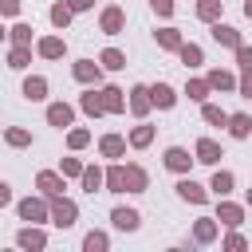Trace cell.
I'll return each mask as SVG.
<instances>
[{
	"instance_id": "cell-27",
	"label": "cell",
	"mask_w": 252,
	"mask_h": 252,
	"mask_svg": "<svg viewBox=\"0 0 252 252\" xmlns=\"http://www.w3.org/2000/svg\"><path fill=\"white\" fill-rule=\"evenodd\" d=\"M150 98H154L158 110H173V106H177V91H173L169 83H154V87H150Z\"/></svg>"
},
{
	"instance_id": "cell-16",
	"label": "cell",
	"mask_w": 252,
	"mask_h": 252,
	"mask_svg": "<svg viewBox=\"0 0 252 252\" xmlns=\"http://www.w3.org/2000/svg\"><path fill=\"white\" fill-rule=\"evenodd\" d=\"M209 28H213V32H209V35H213V43H220V47H228V51H236V47L244 43V39H240V32H236L232 24H220V20H217V24H209Z\"/></svg>"
},
{
	"instance_id": "cell-30",
	"label": "cell",
	"mask_w": 252,
	"mask_h": 252,
	"mask_svg": "<svg viewBox=\"0 0 252 252\" xmlns=\"http://www.w3.org/2000/svg\"><path fill=\"white\" fill-rule=\"evenodd\" d=\"M193 12H197V20H201V24H217V20L224 16V0H197V8H193Z\"/></svg>"
},
{
	"instance_id": "cell-31",
	"label": "cell",
	"mask_w": 252,
	"mask_h": 252,
	"mask_svg": "<svg viewBox=\"0 0 252 252\" xmlns=\"http://www.w3.org/2000/svg\"><path fill=\"white\" fill-rule=\"evenodd\" d=\"M106 193H126V165L122 161L106 165Z\"/></svg>"
},
{
	"instance_id": "cell-39",
	"label": "cell",
	"mask_w": 252,
	"mask_h": 252,
	"mask_svg": "<svg viewBox=\"0 0 252 252\" xmlns=\"http://www.w3.org/2000/svg\"><path fill=\"white\" fill-rule=\"evenodd\" d=\"M110 248V236L102 232V228H91L87 236H83V252H106Z\"/></svg>"
},
{
	"instance_id": "cell-45",
	"label": "cell",
	"mask_w": 252,
	"mask_h": 252,
	"mask_svg": "<svg viewBox=\"0 0 252 252\" xmlns=\"http://www.w3.org/2000/svg\"><path fill=\"white\" fill-rule=\"evenodd\" d=\"M0 20H20V0H0Z\"/></svg>"
},
{
	"instance_id": "cell-17",
	"label": "cell",
	"mask_w": 252,
	"mask_h": 252,
	"mask_svg": "<svg viewBox=\"0 0 252 252\" xmlns=\"http://www.w3.org/2000/svg\"><path fill=\"white\" fill-rule=\"evenodd\" d=\"M98 91H102V106H106V114H126V91H122V87L102 83Z\"/></svg>"
},
{
	"instance_id": "cell-2",
	"label": "cell",
	"mask_w": 252,
	"mask_h": 252,
	"mask_svg": "<svg viewBox=\"0 0 252 252\" xmlns=\"http://www.w3.org/2000/svg\"><path fill=\"white\" fill-rule=\"evenodd\" d=\"M75 220H79V205H75L67 193L51 197V224H55V228H75Z\"/></svg>"
},
{
	"instance_id": "cell-33",
	"label": "cell",
	"mask_w": 252,
	"mask_h": 252,
	"mask_svg": "<svg viewBox=\"0 0 252 252\" xmlns=\"http://www.w3.org/2000/svg\"><path fill=\"white\" fill-rule=\"evenodd\" d=\"M8 39H12V43H20V47H32V43H35V32H32V24L16 20V24L8 28Z\"/></svg>"
},
{
	"instance_id": "cell-24",
	"label": "cell",
	"mask_w": 252,
	"mask_h": 252,
	"mask_svg": "<svg viewBox=\"0 0 252 252\" xmlns=\"http://www.w3.org/2000/svg\"><path fill=\"white\" fill-rule=\"evenodd\" d=\"M47 20H51V28H55V32H67V28H71V20H75V8H71L67 0H55V4H51V12H47Z\"/></svg>"
},
{
	"instance_id": "cell-19",
	"label": "cell",
	"mask_w": 252,
	"mask_h": 252,
	"mask_svg": "<svg viewBox=\"0 0 252 252\" xmlns=\"http://www.w3.org/2000/svg\"><path fill=\"white\" fill-rule=\"evenodd\" d=\"M79 185H83V193H102L106 189V169L102 165H83V177H79Z\"/></svg>"
},
{
	"instance_id": "cell-38",
	"label": "cell",
	"mask_w": 252,
	"mask_h": 252,
	"mask_svg": "<svg viewBox=\"0 0 252 252\" xmlns=\"http://www.w3.org/2000/svg\"><path fill=\"white\" fill-rule=\"evenodd\" d=\"M87 146H91V130H87V126H71V130H67V150L79 154V150H87Z\"/></svg>"
},
{
	"instance_id": "cell-18",
	"label": "cell",
	"mask_w": 252,
	"mask_h": 252,
	"mask_svg": "<svg viewBox=\"0 0 252 252\" xmlns=\"http://www.w3.org/2000/svg\"><path fill=\"white\" fill-rule=\"evenodd\" d=\"M126 146H130V142H126L122 134H102V138H98V154H102L106 161H118V158H126Z\"/></svg>"
},
{
	"instance_id": "cell-42",
	"label": "cell",
	"mask_w": 252,
	"mask_h": 252,
	"mask_svg": "<svg viewBox=\"0 0 252 252\" xmlns=\"http://www.w3.org/2000/svg\"><path fill=\"white\" fill-rule=\"evenodd\" d=\"M83 165H87V161H79V158H63V161H59V173H63L67 181H79V177H83Z\"/></svg>"
},
{
	"instance_id": "cell-9",
	"label": "cell",
	"mask_w": 252,
	"mask_h": 252,
	"mask_svg": "<svg viewBox=\"0 0 252 252\" xmlns=\"http://www.w3.org/2000/svg\"><path fill=\"white\" fill-rule=\"evenodd\" d=\"M110 224H114L118 232H138V228H142V213L130 209V205H114V209H110Z\"/></svg>"
},
{
	"instance_id": "cell-13",
	"label": "cell",
	"mask_w": 252,
	"mask_h": 252,
	"mask_svg": "<svg viewBox=\"0 0 252 252\" xmlns=\"http://www.w3.org/2000/svg\"><path fill=\"white\" fill-rule=\"evenodd\" d=\"M47 126L71 130V126H75V106H71V102H47Z\"/></svg>"
},
{
	"instance_id": "cell-12",
	"label": "cell",
	"mask_w": 252,
	"mask_h": 252,
	"mask_svg": "<svg viewBox=\"0 0 252 252\" xmlns=\"http://www.w3.org/2000/svg\"><path fill=\"white\" fill-rule=\"evenodd\" d=\"M217 236H220V220L217 217H197L193 220V244H217Z\"/></svg>"
},
{
	"instance_id": "cell-37",
	"label": "cell",
	"mask_w": 252,
	"mask_h": 252,
	"mask_svg": "<svg viewBox=\"0 0 252 252\" xmlns=\"http://www.w3.org/2000/svg\"><path fill=\"white\" fill-rule=\"evenodd\" d=\"M4 142H8L12 150H28V146H32V130H24V126H8V130H4Z\"/></svg>"
},
{
	"instance_id": "cell-21",
	"label": "cell",
	"mask_w": 252,
	"mask_h": 252,
	"mask_svg": "<svg viewBox=\"0 0 252 252\" xmlns=\"http://www.w3.org/2000/svg\"><path fill=\"white\" fill-rule=\"evenodd\" d=\"M79 110H83L87 118H98V114H106V106H102V91H98V87H87V91L79 94Z\"/></svg>"
},
{
	"instance_id": "cell-48",
	"label": "cell",
	"mask_w": 252,
	"mask_h": 252,
	"mask_svg": "<svg viewBox=\"0 0 252 252\" xmlns=\"http://www.w3.org/2000/svg\"><path fill=\"white\" fill-rule=\"evenodd\" d=\"M67 4L75 8V16H79V12H91V8H94V0H67Z\"/></svg>"
},
{
	"instance_id": "cell-25",
	"label": "cell",
	"mask_w": 252,
	"mask_h": 252,
	"mask_svg": "<svg viewBox=\"0 0 252 252\" xmlns=\"http://www.w3.org/2000/svg\"><path fill=\"white\" fill-rule=\"evenodd\" d=\"M47 91H51V87H47V79H43V75H28V79H24V87H20V94H24L28 102H43V98H47Z\"/></svg>"
},
{
	"instance_id": "cell-40",
	"label": "cell",
	"mask_w": 252,
	"mask_h": 252,
	"mask_svg": "<svg viewBox=\"0 0 252 252\" xmlns=\"http://www.w3.org/2000/svg\"><path fill=\"white\" fill-rule=\"evenodd\" d=\"M201 118L209 126H228V110H220L217 102H201Z\"/></svg>"
},
{
	"instance_id": "cell-51",
	"label": "cell",
	"mask_w": 252,
	"mask_h": 252,
	"mask_svg": "<svg viewBox=\"0 0 252 252\" xmlns=\"http://www.w3.org/2000/svg\"><path fill=\"white\" fill-rule=\"evenodd\" d=\"M4 39H8V28H4V24H0V43H4Z\"/></svg>"
},
{
	"instance_id": "cell-22",
	"label": "cell",
	"mask_w": 252,
	"mask_h": 252,
	"mask_svg": "<svg viewBox=\"0 0 252 252\" xmlns=\"http://www.w3.org/2000/svg\"><path fill=\"white\" fill-rule=\"evenodd\" d=\"M154 126L146 122V118H138V126H130V134H126V142H130V150H146V146H154Z\"/></svg>"
},
{
	"instance_id": "cell-44",
	"label": "cell",
	"mask_w": 252,
	"mask_h": 252,
	"mask_svg": "<svg viewBox=\"0 0 252 252\" xmlns=\"http://www.w3.org/2000/svg\"><path fill=\"white\" fill-rule=\"evenodd\" d=\"M150 8H154V16H161V20H169V16L177 12V0H150Z\"/></svg>"
},
{
	"instance_id": "cell-49",
	"label": "cell",
	"mask_w": 252,
	"mask_h": 252,
	"mask_svg": "<svg viewBox=\"0 0 252 252\" xmlns=\"http://www.w3.org/2000/svg\"><path fill=\"white\" fill-rule=\"evenodd\" d=\"M244 16H248V20H252V0H244Z\"/></svg>"
},
{
	"instance_id": "cell-10",
	"label": "cell",
	"mask_w": 252,
	"mask_h": 252,
	"mask_svg": "<svg viewBox=\"0 0 252 252\" xmlns=\"http://www.w3.org/2000/svg\"><path fill=\"white\" fill-rule=\"evenodd\" d=\"M193 158H197L201 165H220V158H224V146H220L217 138H197V146H193Z\"/></svg>"
},
{
	"instance_id": "cell-11",
	"label": "cell",
	"mask_w": 252,
	"mask_h": 252,
	"mask_svg": "<svg viewBox=\"0 0 252 252\" xmlns=\"http://www.w3.org/2000/svg\"><path fill=\"white\" fill-rule=\"evenodd\" d=\"M35 189H39L43 197H59V193L67 189V177H63L59 169H39V173H35Z\"/></svg>"
},
{
	"instance_id": "cell-6",
	"label": "cell",
	"mask_w": 252,
	"mask_h": 252,
	"mask_svg": "<svg viewBox=\"0 0 252 252\" xmlns=\"http://www.w3.org/2000/svg\"><path fill=\"white\" fill-rule=\"evenodd\" d=\"M98 32H102V35H122V32H126V12H122L118 4H106V8L98 12Z\"/></svg>"
},
{
	"instance_id": "cell-32",
	"label": "cell",
	"mask_w": 252,
	"mask_h": 252,
	"mask_svg": "<svg viewBox=\"0 0 252 252\" xmlns=\"http://www.w3.org/2000/svg\"><path fill=\"white\" fill-rule=\"evenodd\" d=\"M177 59L193 71V67H201V63H205V51H201V43H189V39H185V43L177 47Z\"/></svg>"
},
{
	"instance_id": "cell-4",
	"label": "cell",
	"mask_w": 252,
	"mask_h": 252,
	"mask_svg": "<svg viewBox=\"0 0 252 252\" xmlns=\"http://www.w3.org/2000/svg\"><path fill=\"white\" fill-rule=\"evenodd\" d=\"M71 79L83 87H102V63L98 59H75L71 63Z\"/></svg>"
},
{
	"instance_id": "cell-20",
	"label": "cell",
	"mask_w": 252,
	"mask_h": 252,
	"mask_svg": "<svg viewBox=\"0 0 252 252\" xmlns=\"http://www.w3.org/2000/svg\"><path fill=\"white\" fill-rule=\"evenodd\" d=\"M236 189V173L232 169H220V165H213V177H209V193H217V197H228Z\"/></svg>"
},
{
	"instance_id": "cell-7",
	"label": "cell",
	"mask_w": 252,
	"mask_h": 252,
	"mask_svg": "<svg viewBox=\"0 0 252 252\" xmlns=\"http://www.w3.org/2000/svg\"><path fill=\"white\" fill-rule=\"evenodd\" d=\"M244 209H248V205H236V201H228V197H217V213H213V217H217L224 228H240V224H244Z\"/></svg>"
},
{
	"instance_id": "cell-8",
	"label": "cell",
	"mask_w": 252,
	"mask_h": 252,
	"mask_svg": "<svg viewBox=\"0 0 252 252\" xmlns=\"http://www.w3.org/2000/svg\"><path fill=\"white\" fill-rule=\"evenodd\" d=\"M161 161H165V169H169V173H177V177H181V173H189V169H193V161H197V158H193L185 146H169V150L161 154Z\"/></svg>"
},
{
	"instance_id": "cell-46",
	"label": "cell",
	"mask_w": 252,
	"mask_h": 252,
	"mask_svg": "<svg viewBox=\"0 0 252 252\" xmlns=\"http://www.w3.org/2000/svg\"><path fill=\"white\" fill-rule=\"evenodd\" d=\"M236 67H240V71H248V67H252V47H248V43H240V47H236Z\"/></svg>"
},
{
	"instance_id": "cell-23",
	"label": "cell",
	"mask_w": 252,
	"mask_h": 252,
	"mask_svg": "<svg viewBox=\"0 0 252 252\" xmlns=\"http://www.w3.org/2000/svg\"><path fill=\"white\" fill-rule=\"evenodd\" d=\"M146 189H150V173H146V165L126 161V193H146Z\"/></svg>"
},
{
	"instance_id": "cell-1",
	"label": "cell",
	"mask_w": 252,
	"mask_h": 252,
	"mask_svg": "<svg viewBox=\"0 0 252 252\" xmlns=\"http://www.w3.org/2000/svg\"><path fill=\"white\" fill-rule=\"evenodd\" d=\"M16 217H20L24 224H51V197L35 193V197L16 201Z\"/></svg>"
},
{
	"instance_id": "cell-29",
	"label": "cell",
	"mask_w": 252,
	"mask_h": 252,
	"mask_svg": "<svg viewBox=\"0 0 252 252\" xmlns=\"http://www.w3.org/2000/svg\"><path fill=\"white\" fill-rule=\"evenodd\" d=\"M205 79H209V87H213V91H220V94H224V91H236V75H232L228 67H213Z\"/></svg>"
},
{
	"instance_id": "cell-14",
	"label": "cell",
	"mask_w": 252,
	"mask_h": 252,
	"mask_svg": "<svg viewBox=\"0 0 252 252\" xmlns=\"http://www.w3.org/2000/svg\"><path fill=\"white\" fill-rule=\"evenodd\" d=\"M35 55L39 59H63L67 55V39L63 35H39L35 39Z\"/></svg>"
},
{
	"instance_id": "cell-15",
	"label": "cell",
	"mask_w": 252,
	"mask_h": 252,
	"mask_svg": "<svg viewBox=\"0 0 252 252\" xmlns=\"http://www.w3.org/2000/svg\"><path fill=\"white\" fill-rule=\"evenodd\" d=\"M16 244L28 248V252H39V248H47V232H43L39 224H24V228L16 232Z\"/></svg>"
},
{
	"instance_id": "cell-47",
	"label": "cell",
	"mask_w": 252,
	"mask_h": 252,
	"mask_svg": "<svg viewBox=\"0 0 252 252\" xmlns=\"http://www.w3.org/2000/svg\"><path fill=\"white\" fill-rule=\"evenodd\" d=\"M12 201H16V197H12V185H8V181H0V209H8Z\"/></svg>"
},
{
	"instance_id": "cell-28",
	"label": "cell",
	"mask_w": 252,
	"mask_h": 252,
	"mask_svg": "<svg viewBox=\"0 0 252 252\" xmlns=\"http://www.w3.org/2000/svg\"><path fill=\"white\" fill-rule=\"evenodd\" d=\"M236 142H244V138H252V114H244V110H236V114H228V126H224Z\"/></svg>"
},
{
	"instance_id": "cell-35",
	"label": "cell",
	"mask_w": 252,
	"mask_h": 252,
	"mask_svg": "<svg viewBox=\"0 0 252 252\" xmlns=\"http://www.w3.org/2000/svg\"><path fill=\"white\" fill-rule=\"evenodd\" d=\"M209 94H213L209 79H189V83H185V98H189V102H209Z\"/></svg>"
},
{
	"instance_id": "cell-3",
	"label": "cell",
	"mask_w": 252,
	"mask_h": 252,
	"mask_svg": "<svg viewBox=\"0 0 252 252\" xmlns=\"http://www.w3.org/2000/svg\"><path fill=\"white\" fill-rule=\"evenodd\" d=\"M173 193H177V201H185V205H205V201H209V185L193 181L189 173H181V177H177Z\"/></svg>"
},
{
	"instance_id": "cell-5",
	"label": "cell",
	"mask_w": 252,
	"mask_h": 252,
	"mask_svg": "<svg viewBox=\"0 0 252 252\" xmlns=\"http://www.w3.org/2000/svg\"><path fill=\"white\" fill-rule=\"evenodd\" d=\"M126 110H130L134 118H146V114L154 110V98H150V87H146V83H134V87L126 91Z\"/></svg>"
},
{
	"instance_id": "cell-26",
	"label": "cell",
	"mask_w": 252,
	"mask_h": 252,
	"mask_svg": "<svg viewBox=\"0 0 252 252\" xmlns=\"http://www.w3.org/2000/svg\"><path fill=\"white\" fill-rule=\"evenodd\" d=\"M154 39H158V47H161V51H177V47L185 43V35H181V28H173V24H165V28H158V32H154Z\"/></svg>"
},
{
	"instance_id": "cell-34",
	"label": "cell",
	"mask_w": 252,
	"mask_h": 252,
	"mask_svg": "<svg viewBox=\"0 0 252 252\" xmlns=\"http://www.w3.org/2000/svg\"><path fill=\"white\" fill-rule=\"evenodd\" d=\"M8 67H12V71H28V67H32V47L12 43V47H8Z\"/></svg>"
},
{
	"instance_id": "cell-41",
	"label": "cell",
	"mask_w": 252,
	"mask_h": 252,
	"mask_svg": "<svg viewBox=\"0 0 252 252\" xmlns=\"http://www.w3.org/2000/svg\"><path fill=\"white\" fill-rule=\"evenodd\" d=\"M248 244H252V240H248L240 228H228V232H224V240H220V248H224V252H244Z\"/></svg>"
},
{
	"instance_id": "cell-50",
	"label": "cell",
	"mask_w": 252,
	"mask_h": 252,
	"mask_svg": "<svg viewBox=\"0 0 252 252\" xmlns=\"http://www.w3.org/2000/svg\"><path fill=\"white\" fill-rule=\"evenodd\" d=\"M244 205H248V209H252V185H248V193H244Z\"/></svg>"
},
{
	"instance_id": "cell-36",
	"label": "cell",
	"mask_w": 252,
	"mask_h": 252,
	"mask_svg": "<svg viewBox=\"0 0 252 252\" xmlns=\"http://www.w3.org/2000/svg\"><path fill=\"white\" fill-rule=\"evenodd\" d=\"M98 63H102V71H122L126 67V51L106 47V51H98Z\"/></svg>"
},
{
	"instance_id": "cell-43",
	"label": "cell",
	"mask_w": 252,
	"mask_h": 252,
	"mask_svg": "<svg viewBox=\"0 0 252 252\" xmlns=\"http://www.w3.org/2000/svg\"><path fill=\"white\" fill-rule=\"evenodd\" d=\"M236 94H240V98H248V102H252V67H248V71H240V75H236Z\"/></svg>"
}]
</instances>
